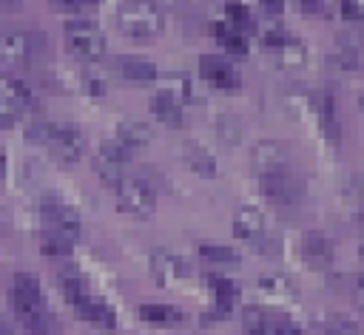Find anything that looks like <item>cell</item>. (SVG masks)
I'll return each mask as SVG.
<instances>
[{"instance_id": "33", "label": "cell", "mask_w": 364, "mask_h": 335, "mask_svg": "<svg viewBox=\"0 0 364 335\" xmlns=\"http://www.w3.org/2000/svg\"><path fill=\"white\" fill-rule=\"evenodd\" d=\"M54 122H46V119H34L28 128H26V142L31 145H48L51 136H54Z\"/></svg>"}, {"instance_id": "24", "label": "cell", "mask_w": 364, "mask_h": 335, "mask_svg": "<svg viewBox=\"0 0 364 335\" xmlns=\"http://www.w3.org/2000/svg\"><path fill=\"white\" fill-rule=\"evenodd\" d=\"M60 284H63V292L68 295V301H80L82 295H88V284H85V275L80 270H63L60 273Z\"/></svg>"}, {"instance_id": "28", "label": "cell", "mask_w": 364, "mask_h": 335, "mask_svg": "<svg viewBox=\"0 0 364 335\" xmlns=\"http://www.w3.org/2000/svg\"><path fill=\"white\" fill-rule=\"evenodd\" d=\"M20 321H23V326H26L28 335H51V332H54V324H51V318L46 315V309L26 312V315H20Z\"/></svg>"}, {"instance_id": "13", "label": "cell", "mask_w": 364, "mask_h": 335, "mask_svg": "<svg viewBox=\"0 0 364 335\" xmlns=\"http://www.w3.org/2000/svg\"><path fill=\"white\" fill-rule=\"evenodd\" d=\"M151 270H154V275H156L162 284H176V281H182V275H185L182 258H179L176 253H171V250H162V247L151 253Z\"/></svg>"}, {"instance_id": "35", "label": "cell", "mask_w": 364, "mask_h": 335, "mask_svg": "<svg viewBox=\"0 0 364 335\" xmlns=\"http://www.w3.org/2000/svg\"><path fill=\"white\" fill-rule=\"evenodd\" d=\"M219 40H222L225 51H230V54H239V57H245V54H247V40H245V34H239L236 28H233V31L228 28V31H225Z\"/></svg>"}, {"instance_id": "27", "label": "cell", "mask_w": 364, "mask_h": 335, "mask_svg": "<svg viewBox=\"0 0 364 335\" xmlns=\"http://www.w3.org/2000/svg\"><path fill=\"white\" fill-rule=\"evenodd\" d=\"M327 62H333V65H336V68H341V71H353V68H358V48L341 40V43H338V48L327 57Z\"/></svg>"}, {"instance_id": "21", "label": "cell", "mask_w": 364, "mask_h": 335, "mask_svg": "<svg viewBox=\"0 0 364 335\" xmlns=\"http://www.w3.org/2000/svg\"><path fill=\"white\" fill-rule=\"evenodd\" d=\"M273 54L279 57V62H282L284 68H301V65L307 62V48H304L299 40H293V37H287L282 45H276Z\"/></svg>"}, {"instance_id": "47", "label": "cell", "mask_w": 364, "mask_h": 335, "mask_svg": "<svg viewBox=\"0 0 364 335\" xmlns=\"http://www.w3.org/2000/svg\"><path fill=\"white\" fill-rule=\"evenodd\" d=\"M0 335H11V329H9V326H3V324H0Z\"/></svg>"}, {"instance_id": "49", "label": "cell", "mask_w": 364, "mask_h": 335, "mask_svg": "<svg viewBox=\"0 0 364 335\" xmlns=\"http://www.w3.org/2000/svg\"><path fill=\"white\" fill-rule=\"evenodd\" d=\"M361 108H364V94H361Z\"/></svg>"}, {"instance_id": "6", "label": "cell", "mask_w": 364, "mask_h": 335, "mask_svg": "<svg viewBox=\"0 0 364 335\" xmlns=\"http://www.w3.org/2000/svg\"><path fill=\"white\" fill-rule=\"evenodd\" d=\"M125 162H128V150L119 145V142H105L100 150H97V159H94V170L97 176L111 185L117 190V185L125 179Z\"/></svg>"}, {"instance_id": "36", "label": "cell", "mask_w": 364, "mask_h": 335, "mask_svg": "<svg viewBox=\"0 0 364 335\" xmlns=\"http://www.w3.org/2000/svg\"><path fill=\"white\" fill-rule=\"evenodd\" d=\"M17 116H20L17 105L6 97V91H0V128H11L17 122Z\"/></svg>"}, {"instance_id": "8", "label": "cell", "mask_w": 364, "mask_h": 335, "mask_svg": "<svg viewBox=\"0 0 364 335\" xmlns=\"http://www.w3.org/2000/svg\"><path fill=\"white\" fill-rule=\"evenodd\" d=\"M46 148L51 150V156H54L57 162L71 165V162H77V159L82 156L85 142H82V133H80L74 125H57V128H54V136H51V142H48Z\"/></svg>"}, {"instance_id": "29", "label": "cell", "mask_w": 364, "mask_h": 335, "mask_svg": "<svg viewBox=\"0 0 364 335\" xmlns=\"http://www.w3.org/2000/svg\"><path fill=\"white\" fill-rule=\"evenodd\" d=\"M199 256H202L205 261H210V264H236V261H239L236 250H230V247H225V244H202V247H199Z\"/></svg>"}, {"instance_id": "12", "label": "cell", "mask_w": 364, "mask_h": 335, "mask_svg": "<svg viewBox=\"0 0 364 335\" xmlns=\"http://www.w3.org/2000/svg\"><path fill=\"white\" fill-rule=\"evenodd\" d=\"M74 309H77L80 318H85V321H91V324H97V326H105V329H114V326H117V315H114V309H111L105 301L94 298L91 292L82 295L80 301H74Z\"/></svg>"}, {"instance_id": "41", "label": "cell", "mask_w": 364, "mask_h": 335, "mask_svg": "<svg viewBox=\"0 0 364 335\" xmlns=\"http://www.w3.org/2000/svg\"><path fill=\"white\" fill-rule=\"evenodd\" d=\"M279 335H304L299 326H293V324H282L279 326Z\"/></svg>"}, {"instance_id": "42", "label": "cell", "mask_w": 364, "mask_h": 335, "mask_svg": "<svg viewBox=\"0 0 364 335\" xmlns=\"http://www.w3.org/2000/svg\"><path fill=\"white\" fill-rule=\"evenodd\" d=\"M299 3L304 11H318V6H321V0H299Z\"/></svg>"}, {"instance_id": "16", "label": "cell", "mask_w": 364, "mask_h": 335, "mask_svg": "<svg viewBox=\"0 0 364 335\" xmlns=\"http://www.w3.org/2000/svg\"><path fill=\"white\" fill-rule=\"evenodd\" d=\"M114 142H119L131 153V150L145 148L151 142V128L142 125V122H136V119H122L117 125V131H114Z\"/></svg>"}, {"instance_id": "37", "label": "cell", "mask_w": 364, "mask_h": 335, "mask_svg": "<svg viewBox=\"0 0 364 335\" xmlns=\"http://www.w3.org/2000/svg\"><path fill=\"white\" fill-rule=\"evenodd\" d=\"M324 335H361V332H358V326H355L353 321H347V318H336V321L324 329Z\"/></svg>"}, {"instance_id": "17", "label": "cell", "mask_w": 364, "mask_h": 335, "mask_svg": "<svg viewBox=\"0 0 364 335\" xmlns=\"http://www.w3.org/2000/svg\"><path fill=\"white\" fill-rule=\"evenodd\" d=\"M182 159H185V165H188L193 173H199V176H205V179L216 176V159H213V153H210L205 145H199V142H185V145H182Z\"/></svg>"}, {"instance_id": "38", "label": "cell", "mask_w": 364, "mask_h": 335, "mask_svg": "<svg viewBox=\"0 0 364 335\" xmlns=\"http://www.w3.org/2000/svg\"><path fill=\"white\" fill-rule=\"evenodd\" d=\"M341 14L344 20H355V23H364V6L358 0H341Z\"/></svg>"}, {"instance_id": "11", "label": "cell", "mask_w": 364, "mask_h": 335, "mask_svg": "<svg viewBox=\"0 0 364 335\" xmlns=\"http://www.w3.org/2000/svg\"><path fill=\"white\" fill-rule=\"evenodd\" d=\"M199 74H202L210 85H216V88H236V85H239L236 68H233L225 57H216V54H205V57L199 60Z\"/></svg>"}, {"instance_id": "9", "label": "cell", "mask_w": 364, "mask_h": 335, "mask_svg": "<svg viewBox=\"0 0 364 335\" xmlns=\"http://www.w3.org/2000/svg\"><path fill=\"white\" fill-rule=\"evenodd\" d=\"M259 185H262V193H264L270 202H276V204H296V202L301 199V185H299V179H293L287 170L259 176Z\"/></svg>"}, {"instance_id": "40", "label": "cell", "mask_w": 364, "mask_h": 335, "mask_svg": "<svg viewBox=\"0 0 364 335\" xmlns=\"http://www.w3.org/2000/svg\"><path fill=\"white\" fill-rule=\"evenodd\" d=\"M262 6H264L267 11H273V14H276V11H282V9H284V0H262Z\"/></svg>"}, {"instance_id": "34", "label": "cell", "mask_w": 364, "mask_h": 335, "mask_svg": "<svg viewBox=\"0 0 364 335\" xmlns=\"http://www.w3.org/2000/svg\"><path fill=\"white\" fill-rule=\"evenodd\" d=\"M225 11H228V17L236 23V31H239V28H253V17H250V11H247L242 3H236V0H228Z\"/></svg>"}, {"instance_id": "32", "label": "cell", "mask_w": 364, "mask_h": 335, "mask_svg": "<svg viewBox=\"0 0 364 335\" xmlns=\"http://www.w3.org/2000/svg\"><path fill=\"white\" fill-rule=\"evenodd\" d=\"M242 329L247 335H267V321L259 307H245L242 309Z\"/></svg>"}, {"instance_id": "18", "label": "cell", "mask_w": 364, "mask_h": 335, "mask_svg": "<svg viewBox=\"0 0 364 335\" xmlns=\"http://www.w3.org/2000/svg\"><path fill=\"white\" fill-rule=\"evenodd\" d=\"M117 68L131 82H151V79H156V65L151 60H142V57H119Z\"/></svg>"}, {"instance_id": "5", "label": "cell", "mask_w": 364, "mask_h": 335, "mask_svg": "<svg viewBox=\"0 0 364 335\" xmlns=\"http://www.w3.org/2000/svg\"><path fill=\"white\" fill-rule=\"evenodd\" d=\"M43 37L40 34H28V31H3L0 34V62L3 65H26L34 54H37V43Z\"/></svg>"}, {"instance_id": "2", "label": "cell", "mask_w": 364, "mask_h": 335, "mask_svg": "<svg viewBox=\"0 0 364 335\" xmlns=\"http://www.w3.org/2000/svg\"><path fill=\"white\" fill-rule=\"evenodd\" d=\"M117 204H119L122 213H128L134 219H148L156 207L154 185L145 182L142 176H125L117 185Z\"/></svg>"}, {"instance_id": "14", "label": "cell", "mask_w": 364, "mask_h": 335, "mask_svg": "<svg viewBox=\"0 0 364 335\" xmlns=\"http://www.w3.org/2000/svg\"><path fill=\"white\" fill-rule=\"evenodd\" d=\"M301 256L310 267H327V264H333V244L324 233L313 230L301 238Z\"/></svg>"}, {"instance_id": "7", "label": "cell", "mask_w": 364, "mask_h": 335, "mask_svg": "<svg viewBox=\"0 0 364 335\" xmlns=\"http://www.w3.org/2000/svg\"><path fill=\"white\" fill-rule=\"evenodd\" d=\"M43 221L48 233H57L68 241H77L82 236V221L74 213V207L63 204V202H46L43 204Z\"/></svg>"}, {"instance_id": "43", "label": "cell", "mask_w": 364, "mask_h": 335, "mask_svg": "<svg viewBox=\"0 0 364 335\" xmlns=\"http://www.w3.org/2000/svg\"><path fill=\"white\" fill-rule=\"evenodd\" d=\"M6 176V150L0 148V179Z\"/></svg>"}, {"instance_id": "20", "label": "cell", "mask_w": 364, "mask_h": 335, "mask_svg": "<svg viewBox=\"0 0 364 335\" xmlns=\"http://www.w3.org/2000/svg\"><path fill=\"white\" fill-rule=\"evenodd\" d=\"M151 111H154V116L162 122V125H171V128H182V122H185V116H182V105H176L171 97H165L162 91L151 99Z\"/></svg>"}, {"instance_id": "4", "label": "cell", "mask_w": 364, "mask_h": 335, "mask_svg": "<svg viewBox=\"0 0 364 335\" xmlns=\"http://www.w3.org/2000/svg\"><path fill=\"white\" fill-rule=\"evenodd\" d=\"M250 165H253V170L259 176L282 173L290 165V148L284 142H276V139H262L250 150Z\"/></svg>"}, {"instance_id": "39", "label": "cell", "mask_w": 364, "mask_h": 335, "mask_svg": "<svg viewBox=\"0 0 364 335\" xmlns=\"http://www.w3.org/2000/svg\"><path fill=\"white\" fill-rule=\"evenodd\" d=\"M97 0H54V6L60 9H82V6H94Z\"/></svg>"}, {"instance_id": "23", "label": "cell", "mask_w": 364, "mask_h": 335, "mask_svg": "<svg viewBox=\"0 0 364 335\" xmlns=\"http://www.w3.org/2000/svg\"><path fill=\"white\" fill-rule=\"evenodd\" d=\"M259 290H264L270 295H296V281L284 273H264L259 278Z\"/></svg>"}, {"instance_id": "15", "label": "cell", "mask_w": 364, "mask_h": 335, "mask_svg": "<svg viewBox=\"0 0 364 335\" xmlns=\"http://www.w3.org/2000/svg\"><path fill=\"white\" fill-rule=\"evenodd\" d=\"M233 236L245 238V241H256L264 236V216L256 207H239V213L233 216Z\"/></svg>"}, {"instance_id": "30", "label": "cell", "mask_w": 364, "mask_h": 335, "mask_svg": "<svg viewBox=\"0 0 364 335\" xmlns=\"http://www.w3.org/2000/svg\"><path fill=\"white\" fill-rule=\"evenodd\" d=\"M139 318L148 324H171V321H179V312L162 304H145L139 307Z\"/></svg>"}, {"instance_id": "45", "label": "cell", "mask_w": 364, "mask_h": 335, "mask_svg": "<svg viewBox=\"0 0 364 335\" xmlns=\"http://www.w3.org/2000/svg\"><path fill=\"white\" fill-rule=\"evenodd\" d=\"M151 3H154V6H156V9H159V6H176V3H179V0H151Z\"/></svg>"}, {"instance_id": "10", "label": "cell", "mask_w": 364, "mask_h": 335, "mask_svg": "<svg viewBox=\"0 0 364 335\" xmlns=\"http://www.w3.org/2000/svg\"><path fill=\"white\" fill-rule=\"evenodd\" d=\"M11 301H14L17 315H26V312L43 309L40 281H37L31 273H17V275H14V284H11Z\"/></svg>"}, {"instance_id": "3", "label": "cell", "mask_w": 364, "mask_h": 335, "mask_svg": "<svg viewBox=\"0 0 364 335\" xmlns=\"http://www.w3.org/2000/svg\"><path fill=\"white\" fill-rule=\"evenodd\" d=\"M63 37H65V48L74 57H80V60L94 62V60H102V54H105V34L91 20H74V23H68L65 31H63Z\"/></svg>"}, {"instance_id": "25", "label": "cell", "mask_w": 364, "mask_h": 335, "mask_svg": "<svg viewBox=\"0 0 364 335\" xmlns=\"http://www.w3.org/2000/svg\"><path fill=\"white\" fill-rule=\"evenodd\" d=\"M71 244L74 241H68V238H63L57 233H48V230L40 236V250H43L46 258H65V256H71Z\"/></svg>"}, {"instance_id": "31", "label": "cell", "mask_w": 364, "mask_h": 335, "mask_svg": "<svg viewBox=\"0 0 364 335\" xmlns=\"http://www.w3.org/2000/svg\"><path fill=\"white\" fill-rule=\"evenodd\" d=\"M6 97L17 105V111H31L34 108V97H31V91L20 82V79H6Z\"/></svg>"}, {"instance_id": "19", "label": "cell", "mask_w": 364, "mask_h": 335, "mask_svg": "<svg viewBox=\"0 0 364 335\" xmlns=\"http://www.w3.org/2000/svg\"><path fill=\"white\" fill-rule=\"evenodd\" d=\"M162 94L171 97L176 105H185V102H193L196 99V88L191 82L188 74H171L162 79Z\"/></svg>"}, {"instance_id": "1", "label": "cell", "mask_w": 364, "mask_h": 335, "mask_svg": "<svg viewBox=\"0 0 364 335\" xmlns=\"http://www.w3.org/2000/svg\"><path fill=\"white\" fill-rule=\"evenodd\" d=\"M117 26L134 40H151L162 31V14L151 0H122L117 6Z\"/></svg>"}, {"instance_id": "48", "label": "cell", "mask_w": 364, "mask_h": 335, "mask_svg": "<svg viewBox=\"0 0 364 335\" xmlns=\"http://www.w3.org/2000/svg\"><path fill=\"white\" fill-rule=\"evenodd\" d=\"M358 256H361V258H364V241H361V247H358Z\"/></svg>"}, {"instance_id": "46", "label": "cell", "mask_w": 364, "mask_h": 335, "mask_svg": "<svg viewBox=\"0 0 364 335\" xmlns=\"http://www.w3.org/2000/svg\"><path fill=\"white\" fill-rule=\"evenodd\" d=\"M355 292H361V295H364V273L358 275V284H355Z\"/></svg>"}, {"instance_id": "26", "label": "cell", "mask_w": 364, "mask_h": 335, "mask_svg": "<svg viewBox=\"0 0 364 335\" xmlns=\"http://www.w3.org/2000/svg\"><path fill=\"white\" fill-rule=\"evenodd\" d=\"M208 287H210V292L216 295V301L222 307H230L236 301V295H239V287L225 275H208Z\"/></svg>"}, {"instance_id": "44", "label": "cell", "mask_w": 364, "mask_h": 335, "mask_svg": "<svg viewBox=\"0 0 364 335\" xmlns=\"http://www.w3.org/2000/svg\"><path fill=\"white\" fill-rule=\"evenodd\" d=\"M20 0H0V9H17Z\"/></svg>"}, {"instance_id": "22", "label": "cell", "mask_w": 364, "mask_h": 335, "mask_svg": "<svg viewBox=\"0 0 364 335\" xmlns=\"http://www.w3.org/2000/svg\"><path fill=\"white\" fill-rule=\"evenodd\" d=\"M213 131H216V136H219L225 145H239L242 136H245V128H242V122H239L233 114H222V116H216Z\"/></svg>"}]
</instances>
